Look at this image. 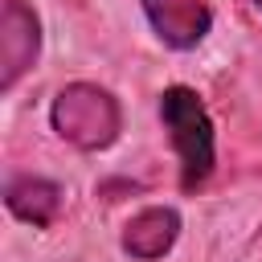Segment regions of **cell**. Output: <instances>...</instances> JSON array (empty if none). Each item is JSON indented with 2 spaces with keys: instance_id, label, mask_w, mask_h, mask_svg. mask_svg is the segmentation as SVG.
<instances>
[{
  "instance_id": "obj_1",
  "label": "cell",
  "mask_w": 262,
  "mask_h": 262,
  "mask_svg": "<svg viewBox=\"0 0 262 262\" xmlns=\"http://www.w3.org/2000/svg\"><path fill=\"white\" fill-rule=\"evenodd\" d=\"M160 123L180 160V188L184 192L205 188V180L213 176V164H217V135H213V119H209L201 94L192 86H168L160 94Z\"/></svg>"
},
{
  "instance_id": "obj_2",
  "label": "cell",
  "mask_w": 262,
  "mask_h": 262,
  "mask_svg": "<svg viewBox=\"0 0 262 262\" xmlns=\"http://www.w3.org/2000/svg\"><path fill=\"white\" fill-rule=\"evenodd\" d=\"M49 123L70 147L102 151L123 131V106L98 82H70V86L57 90V98L49 106Z\"/></svg>"
},
{
  "instance_id": "obj_3",
  "label": "cell",
  "mask_w": 262,
  "mask_h": 262,
  "mask_svg": "<svg viewBox=\"0 0 262 262\" xmlns=\"http://www.w3.org/2000/svg\"><path fill=\"white\" fill-rule=\"evenodd\" d=\"M41 57V20L29 0H4L0 8V90L12 94L16 82Z\"/></svg>"
},
{
  "instance_id": "obj_4",
  "label": "cell",
  "mask_w": 262,
  "mask_h": 262,
  "mask_svg": "<svg viewBox=\"0 0 262 262\" xmlns=\"http://www.w3.org/2000/svg\"><path fill=\"white\" fill-rule=\"evenodd\" d=\"M147 25L168 49H196L213 29V8L205 0H139Z\"/></svg>"
},
{
  "instance_id": "obj_5",
  "label": "cell",
  "mask_w": 262,
  "mask_h": 262,
  "mask_svg": "<svg viewBox=\"0 0 262 262\" xmlns=\"http://www.w3.org/2000/svg\"><path fill=\"white\" fill-rule=\"evenodd\" d=\"M176 237H180V213L172 205H147L123 225L119 246L135 262H156L176 246Z\"/></svg>"
},
{
  "instance_id": "obj_6",
  "label": "cell",
  "mask_w": 262,
  "mask_h": 262,
  "mask_svg": "<svg viewBox=\"0 0 262 262\" xmlns=\"http://www.w3.org/2000/svg\"><path fill=\"white\" fill-rule=\"evenodd\" d=\"M4 209L16 221H25V225L45 229L61 213V188L53 180H45V176H8V184H4Z\"/></svg>"
},
{
  "instance_id": "obj_7",
  "label": "cell",
  "mask_w": 262,
  "mask_h": 262,
  "mask_svg": "<svg viewBox=\"0 0 262 262\" xmlns=\"http://www.w3.org/2000/svg\"><path fill=\"white\" fill-rule=\"evenodd\" d=\"M250 4H254V8H258V12H262V0H250Z\"/></svg>"
}]
</instances>
